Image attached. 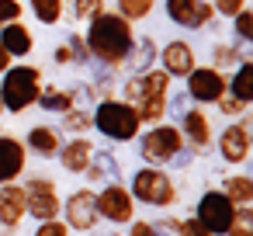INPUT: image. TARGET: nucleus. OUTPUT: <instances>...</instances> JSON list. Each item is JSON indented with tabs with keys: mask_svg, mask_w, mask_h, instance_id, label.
<instances>
[{
	"mask_svg": "<svg viewBox=\"0 0 253 236\" xmlns=\"http://www.w3.org/2000/svg\"><path fill=\"white\" fill-rule=\"evenodd\" d=\"M94 208H97V201H94L87 191H80V194L70 198V219H73L77 226H90V222H94Z\"/></svg>",
	"mask_w": 253,
	"mask_h": 236,
	"instance_id": "obj_21",
	"label": "nucleus"
},
{
	"mask_svg": "<svg viewBox=\"0 0 253 236\" xmlns=\"http://www.w3.org/2000/svg\"><path fill=\"white\" fill-rule=\"evenodd\" d=\"M70 4H73V18H80V21H94L101 11H108L104 0H70Z\"/></svg>",
	"mask_w": 253,
	"mask_h": 236,
	"instance_id": "obj_26",
	"label": "nucleus"
},
{
	"mask_svg": "<svg viewBox=\"0 0 253 236\" xmlns=\"http://www.w3.org/2000/svg\"><path fill=\"white\" fill-rule=\"evenodd\" d=\"M66 94H70L73 108H90V104L97 101V91H94L90 84H73V87H66Z\"/></svg>",
	"mask_w": 253,
	"mask_h": 236,
	"instance_id": "obj_27",
	"label": "nucleus"
},
{
	"mask_svg": "<svg viewBox=\"0 0 253 236\" xmlns=\"http://www.w3.org/2000/svg\"><path fill=\"white\" fill-rule=\"evenodd\" d=\"M215 104H218V111H222L225 118H239V115H246V101H239V97H232V94H229V97L222 94Z\"/></svg>",
	"mask_w": 253,
	"mask_h": 236,
	"instance_id": "obj_29",
	"label": "nucleus"
},
{
	"mask_svg": "<svg viewBox=\"0 0 253 236\" xmlns=\"http://www.w3.org/2000/svg\"><path fill=\"white\" fill-rule=\"evenodd\" d=\"M52 59H56V63H73L70 46H56V49H52Z\"/></svg>",
	"mask_w": 253,
	"mask_h": 236,
	"instance_id": "obj_33",
	"label": "nucleus"
},
{
	"mask_svg": "<svg viewBox=\"0 0 253 236\" xmlns=\"http://www.w3.org/2000/svg\"><path fill=\"white\" fill-rule=\"evenodd\" d=\"M180 136H187L198 149H205V146L211 142L208 115H205V111H184V115H180Z\"/></svg>",
	"mask_w": 253,
	"mask_h": 236,
	"instance_id": "obj_14",
	"label": "nucleus"
},
{
	"mask_svg": "<svg viewBox=\"0 0 253 236\" xmlns=\"http://www.w3.org/2000/svg\"><path fill=\"white\" fill-rule=\"evenodd\" d=\"M156 39H149V35H142V39H135L132 42V49H128V56H125V66H128V73H135V77H142L146 70H153L156 66Z\"/></svg>",
	"mask_w": 253,
	"mask_h": 236,
	"instance_id": "obj_11",
	"label": "nucleus"
},
{
	"mask_svg": "<svg viewBox=\"0 0 253 236\" xmlns=\"http://www.w3.org/2000/svg\"><path fill=\"white\" fill-rule=\"evenodd\" d=\"M35 104L42 108V111H66V108H73V101H70V94L63 91V87H42L39 91V97H35Z\"/></svg>",
	"mask_w": 253,
	"mask_h": 236,
	"instance_id": "obj_20",
	"label": "nucleus"
},
{
	"mask_svg": "<svg viewBox=\"0 0 253 236\" xmlns=\"http://www.w3.org/2000/svg\"><path fill=\"white\" fill-rule=\"evenodd\" d=\"M218 149L225 156V163H243L250 153V122L239 115L232 125H225V132L218 136Z\"/></svg>",
	"mask_w": 253,
	"mask_h": 236,
	"instance_id": "obj_8",
	"label": "nucleus"
},
{
	"mask_svg": "<svg viewBox=\"0 0 253 236\" xmlns=\"http://www.w3.org/2000/svg\"><path fill=\"white\" fill-rule=\"evenodd\" d=\"M97 208H104L108 219L122 222V219H128V194H125L122 188H108V191L97 198Z\"/></svg>",
	"mask_w": 253,
	"mask_h": 236,
	"instance_id": "obj_17",
	"label": "nucleus"
},
{
	"mask_svg": "<svg viewBox=\"0 0 253 236\" xmlns=\"http://www.w3.org/2000/svg\"><path fill=\"white\" fill-rule=\"evenodd\" d=\"M25 167V146L11 136H0V181L18 177Z\"/></svg>",
	"mask_w": 253,
	"mask_h": 236,
	"instance_id": "obj_13",
	"label": "nucleus"
},
{
	"mask_svg": "<svg viewBox=\"0 0 253 236\" xmlns=\"http://www.w3.org/2000/svg\"><path fill=\"white\" fill-rule=\"evenodd\" d=\"M90 153H94V146H90L87 139H80V136H77L73 142L59 146V153H56V156L63 160V167H66V170H73V174H77V170H87V163H90Z\"/></svg>",
	"mask_w": 253,
	"mask_h": 236,
	"instance_id": "obj_15",
	"label": "nucleus"
},
{
	"mask_svg": "<svg viewBox=\"0 0 253 236\" xmlns=\"http://www.w3.org/2000/svg\"><path fill=\"white\" fill-rule=\"evenodd\" d=\"M139 94H142V77H135V73H132V77L122 84V97H125L128 104H135V101H139Z\"/></svg>",
	"mask_w": 253,
	"mask_h": 236,
	"instance_id": "obj_32",
	"label": "nucleus"
},
{
	"mask_svg": "<svg viewBox=\"0 0 253 236\" xmlns=\"http://www.w3.org/2000/svg\"><path fill=\"white\" fill-rule=\"evenodd\" d=\"M32 4V14L42 21V25H59L63 18V0H28Z\"/></svg>",
	"mask_w": 253,
	"mask_h": 236,
	"instance_id": "obj_22",
	"label": "nucleus"
},
{
	"mask_svg": "<svg viewBox=\"0 0 253 236\" xmlns=\"http://www.w3.org/2000/svg\"><path fill=\"white\" fill-rule=\"evenodd\" d=\"M21 0H0V25H11V21H21Z\"/></svg>",
	"mask_w": 253,
	"mask_h": 236,
	"instance_id": "obj_30",
	"label": "nucleus"
},
{
	"mask_svg": "<svg viewBox=\"0 0 253 236\" xmlns=\"http://www.w3.org/2000/svg\"><path fill=\"white\" fill-rule=\"evenodd\" d=\"M180 146H184L180 129H177V125H160V122H156L149 132H142V139H139V153H142L149 163H167Z\"/></svg>",
	"mask_w": 253,
	"mask_h": 236,
	"instance_id": "obj_4",
	"label": "nucleus"
},
{
	"mask_svg": "<svg viewBox=\"0 0 253 236\" xmlns=\"http://www.w3.org/2000/svg\"><path fill=\"white\" fill-rule=\"evenodd\" d=\"M0 111H4V104H0Z\"/></svg>",
	"mask_w": 253,
	"mask_h": 236,
	"instance_id": "obj_37",
	"label": "nucleus"
},
{
	"mask_svg": "<svg viewBox=\"0 0 253 236\" xmlns=\"http://www.w3.org/2000/svg\"><path fill=\"white\" fill-rule=\"evenodd\" d=\"M163 7H167V18H170L173 25L187 28V32H194V28H208L211 18H215V11H211L208 0H167Z\"/></svg>",
	"mask_w": 253,
	"mask_h": 236,
	"instance_id": "obj_6",
	"label": "nucleus"
},
{
	"mask_svg": "<svg viewBox=\"0 0 253 236\" xmlns=\"http://www.w3.org/2000/svg\"><path fill=\"white\" fill-rule=\"evenodd\" d=\"M63 129L73 132V136L87 132V129H90V115H87V108H66V111H63Z\"/></svg>",
	"mask_w": 253,
	"mask_h": 236,
	"instance_id": "obj_24",
	"label": "nucleus"
},
{
	"mask_svg": "<svg viewBox=\"0 0 253 236\" xmlns=\"http://www.w3.org/2000/svg\"><path fill=\"white\" fill-rule=\"evenodd\" d=\"M156 63L163 66V73L173 80V77H187L194 66H198V59H194V49H191V42H184V39H173V42H167L160 52H156Z\"/></svg>",
	"mask_w": 253,
	"mask_h": 236,
	"instance_id": "obj_7",
	"label": "nucleus"
},
{
	"mask_svg": "<svg viewBox=\"0 0 253 236\" xmlns=\"http://www.w3.org/2000/svg\"><path fill=\"white\" fill-rule=\"evenodd\" d=\"M0 46H4L11 56H28L35 49V39L21 21H11V25H0Z\"/></svg>",
	"mask_w": 253,
	"mask_h": 236,
	"instance_id": "obj_12",
	"label": "nucleus"
},
{
	"mask_svg": "<svg viewBox=\"0 0 253 236\" xmlns=\"http://www.w3.org/2000/svg\"><path fill=\"white\" fill-rule=\"evenodd\" d=\"M229 21H232L236 39H239L243 46H246V42H253V11H250V7H243V11H239V14H232Z\"/></svg>",
	"mask_w": 253,
	"mask_h": 236,
	"instance_id": "obj_25",
	"label": "nucleus"
},
{
	"mask_svg": "<svg viewBox=\"0 0 253 236\" xmlns=\"http://www.w3.org/2000/svg\"><path fill=\"white\" fill-rule=\"evenodd\" d=\"M11 59H14V56H11V52H7L4 46H0V73H4V70L11 66Z\"/></svg>",
	"mask_w": 253,
	"mask_h": 236,
	"instance_id": "obj_34",
	"label": "nucleus"
},
{
	"mask_svg": "<svg viewBox=\"0 0 253 236\" xmlns=\"http://www.w3.org/2000/svg\"><path fill=\"white\" fill-rule=\"evenodd\" d=\"M135 194H139L142 201L163 205V201H170L173 184H170L167 174H160V170H139V174H135Z\"/></svg>",
	"mask_w": 253,
	"mask_h": 236,
	"instance_id": "obj_9",
	"label": "nucleus"
},
{
	"mask_svg": "<svg viewBox=\"0 0 253 236\" xmlns=\"http://www.w3.org/2000/svg\"><path fill=\"white\" fill-rule=\"evenodd\" d=\"M229 208H232V201H229L225 194H218V191L205 194V198H201V219H205V226L215 229V233H222V229L229 226V219H232Z\"/></svg>",
	"mask_w": 253,
	"mask_h": 236,
	"instance_id": "obj_10",
	"label": "nucleus"
},
{
	"mask_svg": "<svg viewBox=\"0 0 253 236\" xmlns=\"http://www.w3.org/2000/svg\"><path fill=\"white\" fill-rule=\"evenodd\" d=\"M246 7V0H211V11L218 14V18H232V14H239Z\"/></svg>",
	"mask_w": 253,
	"mask_h": 236,
	"instance_id": "obj_31",
	"label": "nucleus"
},
{
	"mask_svg": "<svg viewBox=\"0 0 253 236\" xmlns=\"http://www.w3.org/2000/svg\"><path fill=\"white\" fill-rule=\"evenodd\" d=\"M225 198L229 201H250V177H232V181H225Z\"/></svg>",
	"mask_w": 253,
	"mask_h": 236,
	"instance_id": "obj_28",
	"label": "nucleus"
},
{
	"mask_svg": "<svg viewBox=\"0 0 253 236\" xmlns=\"http://www.w3.org/2000/svg\"><path fill=\"white\" fill-rule=\"evenodd\" d=\"M4 80H0V104H4V111L11 115H21L25 108L35 104L39 91H42V70L39 66H7L4 73H0Z\"/></svg>",
	"mask_w": 253,
	"mask_h": 236,
	"instance_id": "obj_2",
	"label": "nucleus"
},
{
	"mask_svg": "<svg viewBox=\"0 0 253 236\" xmlns=\"http://www.w3.org/2000/svg\"><path fill=\"white\" fill-rule=\"evenodd\" d=\"M184 80H187V91H184L187 101H198V104H215L229 87L225 73L215 70V66H194Z\"/></svg>",
	"mask_w": 253,
	"mask_h": 236,
	"instance_id": "obj_5",
	"label": "nucleus"
},
{
	"mask_svg": "<svg viewBox=\"0 0 253 236\" xmlns=\"http://www.w3.org/2000/svg\"><path fill=\"white\" fill-rule=\"evenodd\" d=\"M39 236H63V226H42Z\"/></svg>",
	"mask_w": 253,
	"mask_h": 236,
	"instance_id": "obj_35",
	"label": "nucleus"
},
{
	"mask_svg": "<svg viewBox=\"0 0 253 236\" xmlns=\"http://www.w3.org/2000/svg\"><path fill=\"white\" fill-rule=\"evenodd\" d=\"M184 236H205V229H201V226H194V222H191V226H184Z\"/></svg>",
	"mask_w": 253,
	"mask_h": 236,
	"instance_id": "obj_36",
	"label": "nucleus"
},
{
	"mask_svg": "<svg viewBox=\"0 0 253 236\" xmlns=\"http://www.w3.org/2000/svg\"><path fill=\"white\" fill-rule=\"evenodd\" d=\"M90 125H97L101 136L115 139V142H128L139 136V115L128 101H101L97 111L90 115Z\"/></svg>",
	"mask_w": 253,
	"mask_h": 236,
	"instance_id": "obj_3",
	"label": "nucleus"
},
{
	"mask_svg": "<svg viewBox=\"0 0 253 236\" xmlns=\"http://www.w3.org/2000/svg\"><path fill=\"white\" fill-rule=\"evenodd\" d=\"M28 146H32V153H39V156H56L59 153V132L52 129V125H35L32 132H28Z\"/></svg>",
	"mask_w": 253,
	"mask_h": 236,
	"instance_id": "obj_16",
	"label": "nucleus"
},
{
	"mask_svg": "<svg viewBox=\"0 0 253 236\" xmlns=\"http://www.w3.org/2000/svg\"><path fill=\"white\" fill-rule=\"evenodd\" d=\"M229 94L232 97H239V101H253V63L250 59H243L239 66H236V77L229 80Z\"/></svg>",
	"mask_w": 253,
	"mask_h": 236,
	"instance_id": "obj_19",
	"label": "nucleus"
},
{
	"mask_svg": "<svg viewBox=\"0 0 253 236\" xmlns=\"http://www.w3.org/2000/svg\"><path fill=\"white\" fill-rule=\"evenodd\" d=\"M153 7H156V0H118V14L125 21H142L153 14Z\"/></svg>",
	"mask_w": 253,
	"mask_h": 236,
	"instance_id": "obj_23",
	"label": "nucleus"
},
{
	"mask_svg": "<svg viewBox=\"0 0 253 236\" xmlns=\"http://www.w3.org/2000/svg\"><path fill=\"white\" fill-rule=\"evenodd\" d=\"M135 42V32H132V21H125L118 11H101L90 28H87V49L90 56L101 63V66H122L128 49Z\"/></svg>",
	"mask_w": 253,
	"mask_h": 236,
	"instance_id": "obj_1",
	"label": "nucleus"
},
{
	"mask_svg": "<svg viewBox=\"0 0 253 236\" xmlns=\"http://www.w3.org/2000/svg\"><path fill=\"white\" fill-rule=\"evenodd\" d=\"M243 59H246L243 42H232V46L215 42V46H211V66H215V70H236Z\"/></svg>",
	"mask_w": 253,
	"mask_h": 236,
	"instance_id": "obj_18",
	"label": "nucleus"
}]
</instances>
